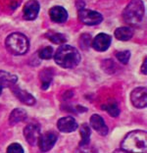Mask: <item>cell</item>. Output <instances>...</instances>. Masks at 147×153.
<instances>
[{
  "label": "cell",
  "mask_w": 147,
  "mask_h": 153,
  "mask_svg": "<svg viewBox=\"0 0 147 153\" xmlns=\"http://www.w3.org/2000/svg\"><path fill=\"white\" fill-rule=\"evenodd\" d=\"M54 60L62 68L73 69L76 68L80 62V53L76 48L71 45H62L57 49Z\"/></svg>",
  "instance_id": "1"
},
{
  "label": "cell",
  "mask_w": 147,
  "mask_h": 153,
  "mask_svg": "<svg viewBox=\"0 0 147 153\" xmlns=\"http://www.w3.org/2000/svg\"><path fill=\"white\" fill-rule=\"evenodd\" d=\"M121 147L124 152H146L147 134L144 131H132L122 140Z\"/></svg>",
  "instance_id": "2"
},
{
  "label": "cell",
  "mask_w": 147,
  "mask_h": 153,
  "mask_svg": "<svg viewBox=\"0 0 147 153\" xmlns=\"http://www.w3.org/2000/svg\"><path fill=\"white\" fill-rule=\"evenodd\" d=\"M6 48L14 55L26 54L30 47L27 37L21 33H13L7 36L5 40Z\"/></svg>",
  "instance_id": "3"
},
{
  "label": "cell",
  "mask_w": 147,
  "mask_h": 153,
  "mask_svg": "<svg viewBox=\"0 0 147 153\" xmlns=\"http://www.w3.org/2000/svg\"><path fill=\"white\" fill-rule=\"evenodd\" d=\"M144 16V6L141 0H131L125 9L122 18L127 24L136 26L140 24Z\"/></svg>",
  "instance_id": "4"
},
{
  "label": "cell",
  "mask_w": 147,
  "mask_h": 153,
  "mask_svg": "<svg viewBox=\"0 0 147 153\" xmlns=\"http://www.w3.org/2000/svg\"><path fill=\"white\" fill-rule=\"evenodd\" d=\"M78 17L80 22L87 26H95L103 21V17L100 13L85 8L79 9Z\"/></svg>",
  "instance_id": "5"
},
{
  "label": "cell",
  "mask_w": 147,
  "mask_h": 153,
  "mask_svg": "<svg viewBox=\"0 0 147 153\" xmlns=\"http://www.w3.org/2000/svg\"><path fill=\"white\" fill-rule=\"evenodd\" d=\"M146 88H136L131 93V101L132 105L136 108L142 109L145 108L147 105V97H146Z\"/></svg>",
  "instance_id": "6"
},
{
  "label": "cell",
  "mask_w": 147,
  "mask_h": 153,
  "mask_svg": "<svg viewBox=\"0 0 147 153\" xmlns=\"http://www.w3.org/2000/svg\"><path fill=\"white\" fill-rule=\"evenodd\" d=\"M58 140L57 134L52 133V131H48L43 134H40L38 137L37 143L39 145V149L42 152H47L52 147L54 146V144L56 143V141Z\"/></svg>",
  "instance_id": "7"
},
{
  "label": "cell",
  "mask_w": 147,
  "mask_h": 153,
  "mask_svg": "<svg viewBox=\"0 0 147 153\" xmlns=\"http://www.w3.org/2000/svg\"><path fill=\"white\" fill-rule=\"evenodd\" d=\"M112 43V36L107 33H101L94 37V39L91 41V46L96 51L104 52L110 47Z\"/></svg>",
  "instance_id": "8"
},
{
  "label": "cell",
  "mask_w": 147,
  "mask_h": 153,
  "mask_svg": "<svg viewBox=\"0 0 147 153\" xmlns=\"http://www.w3.org/2000/svg\"><path fill=\"white\" fill-rule=\"evenodd\" d=\"M24 135L27 143L31 146H34L40 135V128L36 124H29L24 128Z\"/></svg>",
  "instance_id": "9"
},
{
  "label": "cell",
  "mask_w": 147,
  "mask_h": 153,
  "mask_svg": "<svg viewBox=\"0 0 147 153\" xmlns=\"http://www.w3.org/2000/svg\"><path fill=\"white\" fill-rule=\"evenodd\" d=\"M24 18L27 21H33L39 12V3L36 0H29L24 6Z\"/></svg>",
  "instance_id": "10"
},
{
  "label": "cell",
  "mask_w": 147,
  "mask_h": 153,
  "mask_svg": "<svg viewBox=\"0 0 147 153\" xmlns=\"http://www.w3.org/2000/svg\"><path fill=\"white\" fill-rule=\"evenodd\" d=\"M79 125L73 117H63L57 122V128L61 133H72L78 128Z\"/></svg>",
  "instance_id": "11"
},
{
  "label": "cell",
  "mask_w": 147,
  "mask_h": 153,
  "mask_svg": "<svg viewBox=\"0 0 147 153\" xmlns=\"http://www.w3.org/2000/svg\"><path fill=\"white\" fill-rule=\"evenodd\" d=\"M49 17L54 23L63 24L68 20V12L64 7L54 6L49 10Z\"/></svg>",
  "instance_id": "12"
},
{
  "label": "cell",
  "mask_w": 147,
  "mask_h": 153,
  "mask_svg": "<svg viewBox=\"0 0 147 153\" xmlns=\"http://www.w3.org/2000/svg\"><path fill=\"white\" fill-rule=\"evenodd\" d=\"M90 126L93 128L97 134H99L101 137H105L108 134V127L105 124L103 118L97 114H94L90 117Z\"/></svg>",
  "instance_id": "13"
},
{
  "label": "cell",
  "mask_w": 147,
  "mask_h": 153,
  "mask_svg": "<svg viewBox=\"0 0 147 153\" xmlns=\"http://www.w3.org/2000/svg\"><path fill=\"white\" fill-rule=\"evenodd\" d=\"M12 91L14 93V95H15L21 102L26 104V105L33 106L36 102V100L33 97V94H30V93H29L27 91H26V90H24L22 88H17V86H14V88H12Z\"/></svg>",
  "instance_id": "14"
},
{
  "label": "cell",
  "mask_w": 147,
  "mask_h": 153,
  "mask_svg": "<svg viewBox=\"0 0 147 153\" xmlns=\"http://www.w3.org/2000/svg\"><path fill=\"white\" fill-rule=\"evenodd\" d=\"M18 81V76L6 71H0V86L12 88Z\"/></svg>",
  "instance_id": "15"
},
{
  "label": "cell",
  "mask_w": 147,
  "mask_h": 153,
  "mask_svg": "<svg viewBox=\"0 0 147 153\" xmlns=\"http://www.w3.org/2000/svg\"><path fill=\"white\" fill-rule=\"evenodd\" d=\"M39 79L41 83V88L43 90H46L53 81V71L48 68L41 70L39 72Z\"/></svg>",
  "instance_id": "16"
},
{
  "label": "cell",
  "mask_w": 147,
  "mask_h": 153,
  "mask_svg": "<svg viewBox=\"0 0 147 153\" xmlns=\"http://www.w3.org/2000/svg\"><path fill=\"white\" fill-rule=\"evenodd\" d=\"M27 119V113L24 109L16 108L14 109L9 116V124L11 126H15V125L21 123Z\"/></svg>",
  "instance_id": "17"
},
{
  "label": "cell",
  "mask_w": 147,
  "mask_h": 153,
  "mask_svg": "<svg viewBox=\"0 0 147 153\" xmlns=\"http://www.w3.org/2000/svg\"><path fill=\"white\" fill-rule=\"evenodd\" d=\"M134 36V30L131 27H121L115 30V36L122 41H128Z\"/></svg>",
  "instance_id": "18"
},
{
  "label": "cell",
  "mask_w": 147,
  "mask_h": 153,
  "mask_svg": "<svg viewBox=\"0 0 147 153\" xmlns=\"http://www.w3.org/2000/svg\"><path fill=\"white\" fill-rule=\"evenodd\" d=\"M79 134L82 135V140L79 142V147L82 148H86L89 145L90 142V128L87 124H83L80 126V131Z\"/></svg>",
  "instance_id": "19"
},
{
  "label": "cell",
  "mask_w": 147,
  "mask_h": 153,
  "mask_svg": "<svg viewBox=\"0 0 147 153\" xmlns=\"http://www.w3.org/2000/svg\"><path fill=\"white\" fill-rule=\"evenodd\" d=\"M45 36H46L49 40H51L52 42H54L56 44H63L67 41V37L63 33H55V32H52V30H49V32L45 33Z\"/></svg>",
  "instance_id": "20"
},
{
  "label": "cell",
  "mask_w": 147,
  "mask_h": 153,
  "mask_svg": "<svg viewBox=\"0 0 147 153\" xmlns=\"http://www.w3.org/2000/svg\"><path fill=\"white\" fill-rule=\"evenodd\" d=\"M101 109L105 110L112 117H117L119 116V114H120V108H119L118 104L114 101L103 104V105L101 106Z\"/></svg>",
  "instance_id": "21"
},
{
  "label": "cell",
  "mask_w": 147,
  "mask_h": 153,
  "mask_svg": "<svg viewBox=\"0 0 147 153\" xmlns=\"http://www.w3.org/2000/svg\"><path fill=\"white\" fill-rule=\"evenodd\" d=\"M116 57L122 64L127 65L129 61V58H131V52H129L128 50L116 52Z\"/></svg>",
  "instance_id": "22"
},
{
  "label": "cell",
  "mask_w": 147,
  "mask_h": 153,
  "mask_svg": "<svg viewBox=\"0 0 147 153\" xmlns=\"http://www.w3.org/2000/svg\"><path fill=\"white\" fill-rule=\"evenodd\" d=\"M38 55H39V57L41 59H43V60H49V59H51L52 56H53V48L51 46L44 47L42 49L39 50Z\"/></svg>",
  "instance_id": "23"
},
{
  "label": "cell",
  "mask_w": 147,
  "mask_h": 153,
  "mask_svg": "<svg viewBox=\"0 0 147 153\" xmlns=\"http://www.w3.org/2000/svg\"><path fill=\"white\" fill-rule=\"evenodd\" d=\"M90 41H91V37H90L89 34H82L79 38V45L83 49H87L89 47V45L91 44Z\"/></svg>",
  "instance_id": "24"
},
{
  "label": "cell",
  "mask_w": 147,
  "mask_h": 153,
  "mask_svg": "<svg viewBox=\"0 0 147 153\" xmlns=\"http://www.w3.org/2000/svg\"><path fill=\"white\" fill-rule=\"evenodd\" d=\"M7 152L8 153H24V148L22 147V145L19 143H12L11 145H9L7 148Z\"/></svg>",
  "instance_id": "25"
},
{
  "label": "cell",
  "mask_w": 147,
  "mask_h": 153,
  "mask_svg": "<svg viewBox=\"0 0 147 153\" xmlns=\"http://www.w3.org/2000/svg\"><path fill=\"white\" fill-rule=\"evenodd\" d=\"M146 62H147V59L144 58V61H143L142 66H141V73H142V74H144V75L147 74V71H146Z\"/></svg>",
  "instance_id": "26"
},
{
  "label": "cell",
  "mask_w": 147,
  "mask_h": 153,
  "mask_svg": "<svg viewBox=\"0 0 147 153\" xmlns=\"http://www.w3.org/2000/svg\"><path fill=\"white\" fill-rule=\"evenodd\" d=\"M2 89H3V88L2 86H0V95H1V93H2Z\"/></svg>",
  "instance_id": "27"
}]
</instances>
